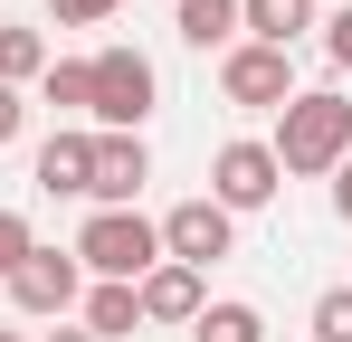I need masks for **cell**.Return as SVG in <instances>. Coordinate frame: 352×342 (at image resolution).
Masks as SVG:
<instances>
[{"instance_id": "cell-11", "label": "cell", "mask_w": 352, "mask_h": 342, "mask_svg": "<svg viewBox=\"0 0 352 342\" xmlns=\"http://www.w3.org/2000/svg\"><path fill=\"white\" fill-rule=\"evenodd\" d=\"M314 29V0H238V38H257V48H295Z\"/></svg>"}, {"instance_id": "cell-16", "label": "cell", "mask_w": 352, "mask_h": 342, "mask_svg": "<svg viewBox=\"0 0 352 342\" xmlns=\"http://www.w3.org/2000/svg\"><path fill=\"white\" fill-rule=\"evenodd\" d=\"M38 105H58V114H86V105H96V76H86V57H48V76H38Z\"/></svg>"}, {"instance_id": "cell-4", "label": "cell", "mask_w": 352, "mask_h": 342, "mask_svg": "<svg viewBox=\"0 0 352 342\" xmlns=\"http://www.w3.org/2000/svg\"><path fill=\"white\" fill-rule=\"evenodd\" d=\"M76 295H86L76 247H29V257L10 266V304H19L29 323H67V314H76Z\"/></svg>"}, {"instance_id": "cell-3", "label": "cell", "mask_w": 352, "mask_h": 342, "mask_svg": "<svg viewBox=\"0 0 352 342\" xmlns=\"http://www.w3.org/2000/svg\"><path fill=\"white\" fill-rule=\"evenodd\" d=\"M86 76H96V133H143V114L162 105V76H153V57L143 48H96L86 57Z\"/></svg>"}, {"instance_id": "cell-20", "label": "cell", "mask_w": 352, "mask_h": 342, "mask_svg": "<svg viewBox=\"0 0 352 342\" xmlns=\"http://www.w3.org/2000/svg\"><path fill=\"white\" fill-rule=\"evenodd\" d=\"M314 29H324V57H333V67H352V0L333 10V19H314Z\"/></svg>"}, {"instance_id": "cell-8", "label": "cell", "mask_w": 352, "mask_h": 342, "mask_svg": "<svg viewBox=\"0 0 352 342\" xmlns=\"http://www.w3.org/2000/svg\"><path fill=\"white\" fill-rule=\"evenodd\" d=\"M143 181H153V152H143V133H96L86 200H96V209H133V200H143Z\"/></svg>"}, {"instance_id": "cell-21", "label": "cell", "mask_w": 352, "mask_h": 342, "mask_svg": "<svg viewBox=\"0 0 352 342\" xmlns=\"http://www.w3.org/2000/svg\"><path fill=\"white\" fill-rule=\"evenodd\" d=\"M19 133H29V105H19V86H0V152H10Z\"/></svg>"}, {"instance_id": "cell-1", "label": "cell", "mask_w": 352, "mask_h": 342, "mask_svg": "<svg viewBox=\"0 0 352 342\" xmlns=\"http://www.w3.org/2000/svg\"><path fill=\"white\" fill-rule=\"evenodd\" d=\"M276 171L286 181H324V171L352 152V95H333V86H295V105L276 114Z\"/></svg>"}, {"instance_id": "cell-2", "label": "cell", "mask_w": 352, "mask_h": 342, "mask_svg": "<svg viewBox=\"0 0 352 342\" xmlns=\"http://www.w3.org/2000/svg\"><path fill=\"white\" fill-rule=\"evenodd\" d=\"M76 266L96 285H143L162 266V228L143 219V209H96V219L76 228Z\"/></svg>"}, {"instance_id": "cell-6", "label": "cell", "mask_w": 352, "mask_h": 342, "mask_svg": "<svg viewBox=\"0 0 352 342\" xmlns=\"http://www.w3.org/2000/svg\"><path fill=\"white\" fill-rule=\"evenodd\" d=\"M153 228H162V257H172V266H200V276H210V257L238 247V219L219 200H181V209H162Z\"/></svg>"}, {"instance_id": "cell-22", "label": "cell", "mask_w": 352, "mask_h": 342, "mask_svg": "<svg viewBox=\"0 0 352 342\" xmlns=\"http://www.w3.org/2000/svg\"><path fill=\"white\" fill-rule=\"evenodd\" d=\"M333 209H343V219H352V152H343V162H333Z\"/></svg>"}, {"instance_id": "cell-19", "label": "cell", "mask_w": 352, "mask_h": 342, "mask_svg": "<svg viewBox=\"0 0 352 342\" xmlns=\"http://www.w3.org/2000/svg\"><path fill=\"white\" fill-rule=\"evenodd\" d=\"M29 247H38V228L19 219V209H0V285H10V266H19Z\"/></svg>"}, {"instance_id": "cell-7", "label": "cell", "mask_w": 352, "mask_h": 342, "mask_svg": "<svg viewBox=\"0 0 352 342\" xmlns=\"http://www.w3.org/2000/svg\"><path fill=\"white\" fill-rule=\"evenodd\" d=\"M276 181H286V171H276L267 143H219V152H210V200H219L229 219H238V209H267Z\"/></svg>"}, {"instance_id": "cell-9", "label": "cell", "mask_w": 352, "mask_h": 342, "mask_svg": "<svg viewBox=\"0 0 352 342\" xmlns=\"http://www.w3.org/2000/svg\"><path fill=\"white\" fill-rule=\"evenodd\" d=\"M133 295H143V323H172V333H190V323H200V304H210V276H200V266H172V257H162L153 276L133 285Z\"/></svg>"}, {"instance_id": "cell-18", "label": "cell", "mask_w": 352, "mask_h": 342, "mask_svg": "<svg viewBox=\"0 0 352 342\" xmlns=\"http://www.w3.org/2000/svg\"><path fill=\"white\" fill-rule=\"evenodd\" d=\"M124 0H48V29H96V19H115Z\"/></svg>"}, {"instance_id": "cell-17", "label": "cell", "mask_w": 352, "mask_h": 342, "mask_svg": "<svg viewBox=\"0 0 352 342\" xmlns=\"http://www.w3.org/2000/svg\"><path fill=\"white\" fill-rule=\"evenodd\" d=\"M314 342H352V285L314 295Z\"/></svg>"}, {"instance_id": "cell-5", "label": "cell", "mask_w": 352, "mask_h": 342, "mask_svg": "<svg viewBox=\"0 0 352 342\" xmlns=\"http://www.w3.org/2000/svg\"><path fill=\"white\" fill-rule=\"evenodd\" d=\"M219 95L248 114H286L295 105V48H257V38H238L219 57Z\"/></svg>"}, {"instance_id": "cell-10", "label": "cell", "mask_w": 352, "mask_h": 342, "mask_svg": "<svg viewBox=\"0 0 352 342\" xmlns=\"http://www.w3.org/2000/svg\"><path fill=\"white\" fill-rule=\"evenodd\" d=\"M86 171H96V133H86V124H58V133L38 143V190H48V200H86Z\"/></svg>"}, {"instance_id": "cell-14", "label": "cell", "mask_w": 352, "mask_h": 342, "mask_svg": "<svg viewBox=\"0 0 352 342\" xmlns=\"http://www.w3.org/2000/svg\"><path fill=\"white\" fill-rule=\"evenodd\" d=\"M172 19H181V38H190L200 57H210V48L229 57V48H238V0H181Z\"/></svg>"}, {"instance_id": "cell-13", "label": "cell", "mask_w": 352, "mask_h": 342, "mask_svg": "<svg viewBox=\"0 0 352 342\" xmlns=\"http://www.w3.org/2000/svg\"><path fill=\"white\" fill-rule=\"evenodd\" d=\"M48 29H38V19H19V29H0V86H38V76H48Z\"/></svg>"}, {"instance_id": "cell-15", "label": "cell", "mask_w": 352, "mask_h": 342, "mask_svg": "<svg viewBox=\"0 0 352 342\" xmlns=\"http://www.w3.org/2000/svg\"><path fill=\"white\" fill-rule=\"evenodd\" d=\"M190 342H267V314H257V304H238V295H219V304H200Z\"/></svg>"}, {"instance_id": "cell-23", "label": "cell", "mask_w": 352, "mask_h": 342, "mask_svg": "<svg viewBox=\"0 0 352 342\" xmlns=\"http://www.w3.org/2000/svg\"><path fill=\"white\" fill-rule=\"evenodd\" d=\"M48 342H96V333H86V323H58V333H48Z\"/></svg>"}, {"instance_id": "cell-12", "label": "cell", "mask_w": 352, "mask_h": 342, "mask_svg": "<svg viewBox=\"0 0 352 342\" xmlns=\"http://www.w3.org/2000/svg\"><path fill=\"white\" fill-rule=\"evenodd\" d=\"M76 323L96 342H124V333H143V295H133V285H86V295H76Z\"/></svg>"}, {"instance_id": "cell-24", "label": "cell", "mask_w": 352, "mask_h": 342, "mask_svg": "<svg viewBox=\"0 0 352 342\" xmlns=\"http://www.w3.org/2000/svg\"><path fill=\"white\" fill-rule=\"evenodd\" d=\"M0 342H38V333H0Z\"/></svg>"}]
</instances>
